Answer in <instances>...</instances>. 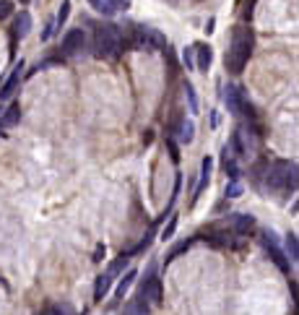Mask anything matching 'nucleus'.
<instances>
[{"instance_id":"obj_3","label":"nucleus","mask_w":299,"mask_h":315,"mask_svg":"<svg viewBox=\"0 0 299 315\" xmlns=\"http://www.w3.org/2000/svg\"><path fill=\"white\" fill-rule=\"evenodd\" d=\"M268 185L276 190H296V162L276 159L268 167Z\"/></svg>"},{"instance_id":"obj_28","label":"nucleus","mask_w":299,"mask_h":315,"mask_svg":"<svg viewBox=\"0 0 299 315\" xmlns=\"http://www.w3.org/2000/svg\"><path fill=\"white\" fill-rule=\"evenodd\" d=\"M185 91H188V99H190V109L195 112V109H198V99H195V89H193V86L188 84V86H185Z\"/></svg>"},{"instance_id":"obj_19","label":"nucleus","mask_w":299,"mask_h":315,"mask_svg":"<svg viewBox=\"0 0 299 315\" xmlns=\"http://www.w3.org/2000/svg\"><path fill=\"white\" fill-rule=\"evenodd\" d=\"M284 245H286V258L296 261V258H299V245H296V234H294V232H289V234H286Z\"/></svg>"},{"instance_id":"obj_10","label":"nucleus","mask_w":299,"mask_h":315,"mask_svg":"<svg viewBox=\"0 0 299 315\" xmlns=\"http://www.w3.org/2000/svg\"><path fill=\"white\" fill-rule=\"evenodd\" d=\"M21 70H24V63H18V65L13 68V73L8 76V81L3 84V89H0V102H6V99L13 97V91H16L18 81H21Z\"/></svg>"},{"instance_id":"obj_17","label":"nucleus","mask_w":299,"mask_h":315,"mask_svg":"<svg viewBox=\"0 0 299 315\" xmlns=\"http://www.w3.org/2000/svg\"><path fill=\"white\" fill-rule=\"evenodd\" d=\"M136 276H138L136 271H127V273H125V276L120 279V284H117V289H115V300H122V297H125V292L133 287V279H136Z\"/></svg>"},{"instance_id":"obj_13","label":"nucleus","mask_w":299,"mask_h":315,"mask_svg":"<svg viewBox=\"0 0 299 315\" xmlns=\"http://www.w3.org/2000/svg\"><path fill=\"white\" fill-rule=\"evenodd\" d=\"M232 227H234L237 234H250V232L255 229V216H250V214H237L234 221H232Z\"/></svg>"},{"instance_id":"obj_8","label":"nucleus","mask_w":299,"mask_h":315,"mask_svg":"<svg viewBox=\"0 0 299 315\" xmlns=\"http://www.w3.org/2000/svg\"><path fill=\"white\" fill-rule=\"evenodd\" d=\"M193 55H195V68H198L200 73H205V70L211 68V63H213L211 45H205V42H195V45H193Z\"/></svg>"},{"instance_id":"obj_12","label":"nucleus","mask_w":299,"mask_h":315,"mask_svg":"<svg viewBox=\"0 0 299 315\" xmlns=\"http://www.w3.org/2000/svg\"><path fill=\"white\" fill-rule=\"evenodd\" d=\"M29 31H31V16H29L26 11H21V16L13 21V34H11V39H16V42H18V39H24Z\"/></svg>"},{"instance_id":"obj_16","label":"nucleus","mask_w":299,"mask_h":315,"mask_svg":"<svg viewBox=\"0 0 299 315\" xmlns=\"http://www.w3.org/2000/svg\"><path fill=\"white\" fill-rule=\"evenodd\" d=\"M177 138H180V143H190L195 138V123L193 120H182L177 125Z\"/></svg>"},{"instance_id":"obj_14","label":"nucleus","mask_w":299,"mask_h":315,"mask_svg":"<svg viewBox=\"0 0 299 315\" xmlns=\"http://www.w3.org/2000/svg\"><path fill=\"white\" fill-rule=\"evenodd\" d=\"M112 289V276L109 273H102V276H97V284H94V300L102 302L107 297V292Z\"/></svg>"},{"instance_id":"obj_34","label":"nucleus","mask_w":299,"mask_h":315,"mask_svg":"<svg viewBox=\"0 0 299 315\" xmlns=\"http://www.w3.org/2000/svg\"><path fill=\"white\" fill-rule=\"evenodd\" d=\"M0 112H3V107H0Z\"/></svg>"},{"instance_id":"obj_33","label":"nucleus","mask_w":299,"mask_h":315,"mask_svg":"<svg viewBox=\"0 0 299 315\" xmlns=\"http://www.w3.org/2000/svg\"><path fill=\"white\" fill-rule=\"evenodd\" d=\"M18 3H21V6H26V3H31V0H18Z\"/></svg>"},{"instance_id":"obj_15","label":"nucleus","mask_w":299,"mask_h":315,"mask_svg":"<svg viewBox=\"0 0 299 315\" xmlns=\"http://www.w3.org/2000/svg\"><path fill=\"white\" fill-rule=\"evenodd\" d=\"M227 107H229V112H239V107H242V99H245V94H242V89H237V86H229L227 89Z\"/></svg>"},{"instance_id":"obj_25","label":"nucleus","mask_w":299,"mask_h":315,"mask_svg":"<svg viewBox=\"0 0 299 315\" xmlns=\"http://www.w3.org/2000/svg\"><path fill=\"white\" fill-rule=\"evenodd\" d=\"M11 13H13V3H11V0H0V21L8 18Z\"/></svg>"},{"instance_id":"obj_31","label":"nucleus","mask_w":299,"mask_h":315,"mask_svg":"<svg viewBox=\"0 0 299 315\" xmlns=\"http://www.w3.org/2000/svg\"><path fill=\"white\" fill-rule=\"evenodd\" d=\"M289 289H291V300H296V284L294 282H289Z\"/></svg>"},{"instance_id":"obj_22","label":"nucleus","mask_w":299,"mask_h":315,"mask_svg":"<svg viewBox=\"0 0 299 315\" xmlns=\"http://www.w3.org/2000/svg\"><path fill=\"white\" fill-rule=\"evenodd\" d=\"M175 232H177V216L169 214V224L161 229V240H164V243H166V240H172V237H175Z\"/></svg>"},{"instance_id":"obj_7","label":"nucleus","mask_w":299,"mask_h":315,"mask_svg":"<svg viewBox=\"0 0 299 315\" xmlns=\"http://www.w3.org/2000/svg\"><path fill=\"white\" fill-rule=\"evenodd\" d=\"M138 294H141V297H143L148 305L159 307V305H161V279H159V276H151V279H146Z\"/></svg>"},{"instance_id":"obj_5","label":"nucleus","mask_w":299,"mask_h":315,"mask_svg":"<svg viewBox=\"0 0 299 315\" xmlns=\"http://www.w3.org/2000/svg\"><path fill=\"white\" fill-rule=\"evenodd\" d=\"M260 243L266 245V250H268V255H271V261L278 266V271H289V258H286V253L278 248V240H276V232L273 229H263L260 232Z\"/></svg>"},{"instance_id":"obj_6","label":"nucleus","mask_w":299,"mask_h":315,"mask_svg":"<svg viewBox=\"0 0 299 315\" xmlns=\"http://www.w3.org/2000/svg\"><path fill=\"white\" fill-rule=\"evenodd\" d=\"M83 45H86V34H83V29H70L65 36H63V55H78L83 50Z\"/></svg>"},{"instance_id":"obj_24","label":"nucleus","mask_w":299,"mask_h":315,"mask_svg":"<svg viewBox=\"0 0 299 315\" xmlns=\"http://www.w3.org/2000/svg\"><path fill=\"white\" fill-rule=\"evenodd\" d=\"M166 151H169V159H172L175 164H180V149L172 138H166Z\"/></svg>"},{"instance_id":"obj_9","label":"nucleus","mask_w":299,"mask_h":315,"mask_svg":"<svg viewBox=\"0 0 299 315\" xmlns=\"http://www.w3.org/2000/svg\"><path fill=\"white\" fill-rule=\"evenodd\" d=\"M211 170H213V159H211V156H205V159H203V164H200V180H198V188H195V193H193V201H190V203H198V198L203 195V190L208 188Z\"/></svg>"},{"instance_id":"obj_2","label":"nucleus","mask_w":299,"mask_h":315,"mask_svg":"<svg viewBox=\"0 0 299 315\" xmlns=\"http://www.w3.org/2000/svg\"><path fill=\"white\" fill-rule=\"evenodd\" d=\"M122 52V31L120 26L104 24L94 31V55L97 58H117Z\"/></svg>"},{"instance_id":"obj_27","label":"nucleus","mask_w":299,"mask_h":315,"mask_svg":"<svg viewBox=\"0 0 299 315\" xmlns=\"http://www.w3.org/2000/svg\"><path fill=\"white\" fill-rule=\"evenodd\" d=\"M182 60H185L188 70H190V68H195V55H193V47H185V52H182Z\"/></svg>"},{"instance_id":"obj_32","label":"nucleus","mask_w":299,"mask_h":315,"mask_svg":"<svg viewBox=\"0 0 299 315\" xmlns=\"http://www.w3.org/2000/svg\"><path fill=\"white\" fill-rule=\"evenodd\" d=\"M213 24H216V21H213V18H208V24H205V31H208V34L213 31Z\"/></svg>"},{"instance_id":"obj_1","label":"nucleus","mask_w":299,"mask_h":315,"mask_svg":"<svg viewBox=\"0 0 299 315\" xmlns=\"http://www.w3.org/2000/svg\"><path fill=\"white\" fill-rule=\"evenodd\" d=\"M252 45H255V36L250 26H237L232 34V45L227 52V70L229 73H242L250 55H252Z\"/></svg>"},{"instance_id":"obj_11","label":"nucleus","mask_w":299,"mask_h":315,"mask_svg":"<svg viewBox=\"0 0 299 315\" xmlns=\"http://www.w3.org/2000/svg\"><path fill=\"white\" fill-rule=\"evenodd\" d=\"M21 120V107L13 102L8 109H3L0 112V131H6V128H13L16 123Z\"/></svg>"},{"instance_id":"obj_18","label":"nucleus","mask_w":299,"mask_h":315,"mask_svg":"<svg viewBox=\"0 0 299 315\" xmlns=\"http://www.w3.org/2000/svg\"><path fill=\"white\" fill-rule=\"evenodd\" d=\"M89 6H91L94 11H99L102 16H115V13H117V8H115L112 0H89Z\"/></svg>"},{"instance_id":"obj_30","label":"nucleus","mask_w":299,"mask_h":315,"mask_svg":"<svg viewBox=\"0 0 299 315\" xmlns=\"http://www.w3.org/2000/svg\"><path fill=\"white\" fill-rule=\"evenodd\" d=\"M112 3H115V8H117V11H122V8H130V0H112Z\"/></svg>"},{"instance_id":"obj_20","label":"nucleus","mask_w":299,"mask_h":315,"mask_svg":"<svg viewBox=\"0 0 299 315\" xmlns=\"http://www.w3.org/2000/svg\"><path fill=\"white\" fill-rule=\"evenodd\" d=\"M193 243H195V240H188V243H180V245H175L172 250H169V253H166V258H164V266H169V263H172V261H175V258H177L180 253H185V250H190V248H193Z\"/></svg>"},{"instance_id":"obj_29","label":"nucleus","mask_w":299,"mask_h":315,"mask_svg":"<svg viewBox=\"0 0 299 315\" xmlns=\"http://www.w3.org/2000/svg\"><path fill=\"white\" fill-rule=\"evenodd\" d=\"M104 253H107V248H104V245L99 243V245H97V250H94V258H91V261H94V263H99V261H104Z\"/></svg>"},{"instance_id":"obj_26","label":"nucleus","mask_w":299,"mask_h":315,"mask_svg":"<svg viewBox=\"0 0 299 315\" xmlns=\"http://www.w3.org/2000/svg\"><path fill=\"white\" fill-rule=\"evenodd\" d=\"M239 193H242V185H239L237 180H232V182L227 185V198H237Z\"/></svg>"},{"instance_id":"obj_4","label":"nucleus","mask_w":299,"mask_h":315,"mask_svg":"<svg viewBox=\"0 0 299 315\" xmlns=\"http://www.w3.org/2000/svg\"><path fill=\"white\" fill-rule=\"evenodd\" d=\"M130 47H136V50H169V42L159 29L136 26V29H130Z\"/></svg>"},{"instance_id":"obj_23","label":"nucleus","mask_w":299,"mask_h":315,"mask_svg":"<svg viewBox=\"0 0 299 315\" xmlns=\"http://www.w3.org/2000/svg\"><path fill=\"white\" fill-rule=\"evenodd\" d=\"M127 261H130V253H120V258L109 266V276H115V273H120L125 266H127Z\"/></svg>"},{"instance_id":"obj_21","label":"nucleus","mask_w":299,"mask_h":315,"mask_svg":"<svg viewBox=\"0 0 299 315\" xmlns=\"http://www.w3.org/2000/svg\"><path fill=\"white\" fill-rule=\"evenodd\" d=\"M68 16H70V0H63V6H60V11H58V18H55V29L60 26H65V21H68Z\"/></svg>"}]
</instances>
